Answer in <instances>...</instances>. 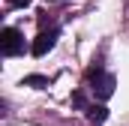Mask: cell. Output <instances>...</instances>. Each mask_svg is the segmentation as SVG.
Masks as SVG:
<instances>
[{"mask_svg": "<svg viewBox=\"0 0 129 126\" xmlns=\"http://www.w3.org/2000/svg\"><path fill=\"white\" fill-rule=\"evenodd\" d=\"M0 51L6 57H15V54L24 51V39H21V33L15 30V27H6V30L0 33Z\"/></svg>", "mask_w": 129, "mask_h": 126, "instance_id": "cell-1", "label": "cell"}, {"mask_svg": "<svg viewBox=\"0 0 129 126\" xmlns=\"http://www.w3.org/2000/svg\"><path fill=\"white\" fill-rule=\"evenodd\" d=\"M24 84H33V87H45V84H48V78H42V75H27V78H24Z\"/></svg>", "mask_w": 129, "mask_h": 126, "instance_id": "cell-5", "label": "cell"}, {"mask_svg": "<svg viewBox=\"0 0 129 126\" xmlns=\"http://www.w3.org/2000/svg\"><path fill=\"white\" fill-rule=\"evenodd\" d=\"M57 27H51V30H42L36 39H33V45H30V51H33V57H42V54H48L51 48H54V42H57Z\"/></svg>", "mask_w": 129, "mask_h": 126, "instance_id": "cell-2", "label": "cell"}, {"mask_svg": "<svg viewBox=\"0 0 129 126\" xmlns=\"http://www.w3.org/2000/svg\"><path fill=\"white\" fill-rule=\"evenodd\" d=\"M72 105H78V108H90V105H87V96L81 93V90H75V93H72Z\"/></svg>", "mask_w": 129, "mask_h": 126, "instance_id": "cell-6", "label": "cell"}, {"mask_svg": "<svg viewBox=\"0 0 129 126\" xmlns=\"http://www.w3.org/2000/svg\"><path fill=\"white\" fill-rule=\"evenodd\" d=\"M105 117H108V108H105V105H90V108H87V120L93 126L105 123Z\"/></svg>", "mask_w": 129, "mask_h": 126, "instance_id": "cell-4", "label": "cell"}, {"mask_svg": "<svg viewBox=\"0 0 129 126\" xmlns=\"http://www.w3.org/2000/svg\"><path fill=\"white\" fill-rule=\"evenodd\" d=\"M9 3H12V6H27L30 0H9Z\"/></svg>", "mask_w": 129, "mask_h": 126, "instance_id": "cell-7", "label": "cell"}, {"mask_svg": "<svg viewBox=\"0 0 129 126\" xmlns=\"http://www.w3.org/2000/svg\"><path fill=\"white\" fill-rule=\"evenodd\" d=\"M114 87H117L114 75H108V72L93 75V93H96V99H108V96L114 93Z\"/></svg>", "mask_w": 129, "mask_h": 126, "instance_id": "cell-3", "label": "cell"}]
</instances>
